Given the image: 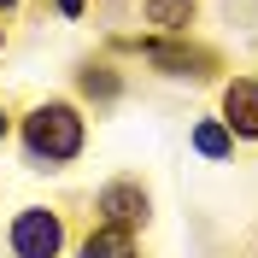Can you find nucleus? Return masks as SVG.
Segmentation results:
<instances>
[{
    "instance_id": "f8f14e48",
    "label": "nucleus",
    "mask_w": 258,
    "mask_h": 258,
    "mask_svg": "<svg viewBox=\"0 0 258 258\" xmlns=\"http://www.w3.org/2000/svg\"><path fill=\"white\" fill-rule=\"evenodd\" d=\"M0 141H6V112H0Z\"/></svg>"
},
{
    "instance_id": "9b49d317",
    "label": "nucleus",
    "mask_w": 258,
    "mask_h": 258,
    "mask_svg": "<svg viewBox=\"0 0 258 258\" xmlns=\"http://www.w3.org/2000/svg\"><path fill=\"white\" fill-rule=\"evenodd\" d=\"M12 6H18V0H0V12H12Z\"/></svg>"
},
{
    "instance_id": "6e6552de",
    "label": "nucleus",
    "mask_w": 258,
    "mask_h": 258,
    "mask_svg": "<svg viewBox=\"0 0 258 258\" xmlns=\"http://www.w3.org/2000/svg\"><path fill=\"white\" fill-rule=\"evenodd\" d=\"M194 6L200 0H147V24H159L164 35H182L194 24Z\"/></svg>"
},
{
    "instance_id": "f257e3e1",
    "label": "nucleus",
    "mask_w": 258,
    "mask_h": 258,
    "mask_svg": "<svg viewBox=\"0 0 258 258\" xmlns=\"http://www.w3.org/2000/svg\"><path fill=\"white\" fill-rule=\"evenodd\" d=\"M82 141H88V123H82V112L71 100L30 106V117H24V153H30L35 170H64L82 153Z\"/></svg>"
},
{
    "instance_id": "f03ea898",
    "label": "nucleus",
    "mask_w": 258,
    "mask_h": 258,
    "mask_svg": "<svg viewBox=\"0 0 258 258\" xmlns=\"http://www.w3.org/2000/svg\"><path fill=\"white\" fill-rule=\"evenodd\" d=\"M6 241H12V258H59L64 252V217L47 206H24L6 229Z\"/></svg>"
},
{
    "instance_id": "423d86ee",
    "label": "nucleus",
    "mask_w": 258,
    "mask_h": 258,
    "mask_svg": "<svg viewBox=\"0 0 258 258\" xmlns=\"http://www.w3.org/2000/svg\"><path fill=\"white\" fill-rule=\"evenodd\" d=\"M82 258H141V252H135V235H129V229L100 223V229H88V241H82Z\"/></svg>"
},
{
    "instance_id": "7ed1b4c3",
    "label": "nucleus",
    "mask_w": 258,
    "mask_h": 258,
    "mask_svg": "<svg viewBox=\"0 0 258 258\" xmlns=\"http://www.w3.org/2000/svg\"><path fill=\"white\" fill-rule=\"evenodd\" d=\"M94 211H100V223H112V229H135L153 217V200H147V188L141 182H129V176H117V182H106L100 188V200H94Z\"/></svg>"
},
{
    "instance_id": "1a4fd4ad",
    "label": "nucleus",
    "mask_w": 258,
    "mask_h": 258,
    "mask_svg": "<svg viewBox=\"0 0 258 258\" xmlns=\"http://www.w3.org/2000/svg\"><path fill=\"white\" fill-rule=\"evenodd\" d=\"M77 82H82V94H88V100H112V94H117V77L106 71V64H88Z\"/></svg>"
},
{
    "instance_id": "20e7f679",
    "label": "nucleus",
    "mask_w": 258,
    "mask_h": 258,
    "mask_svg": "<svg viewBox=\"0 0 258 258\" xmlns=\"http://www.w3.org/2000/svg\"><path fill=\"white\" fill-rule=\"evenodd\" d=\"M141 59L159 64L164 77H211L217 59L206 47H188V41H141Z\"/></svg>"
},
{
    "instance_id": "39448f33",
    "label": "nucleus",
    "mask_w": 258,
    "mask_h": 258,
    "mask_svg": "<svg viewBox=\"0 0 258 258\" xmlns=\"http://www.w3.org/2000/svg\"><path fill=\"white\" fill-rule=\"evenodd\" d=\"M223 123L235 141H258V82L252 77H235L223 88Z\"/></svg>"
},
{
    "instance_id": "9d476101",
    "label": "nucleus",
    "mask_w": 258,
    "mask_h": 258,
    "mask_svg": "<svg viewBox=\"0 0 258 258\" xmlns=\"http://www.w3.org/2000/svg\"><path fill=\"white\" fill-rule=\"evenodd\" d=\"M53 6H59V18H82V6H88V0H53Z\"/></svg>"
},
{
    "instance_id": "ddd939ff",
    "label": "nucleus",
    "mask_w": 258,
    "mask_h": 258,
    "mask_svg": "<svg viewBox=\"0 0 258 258\" xmlns=\"http://www.w3.org/2000/svg\"><path fill=\"white\" fill-rule=\"evenodd\" d=\"M0 47H6V30H0Z\"/></svg>"
},
{
    "instance_id": "0eeeda50",
    "label": "nucleus",
    "mask_w": 258,
    "mask_h": 258,
    "mask_svg": "<svg viewBox=\"0 0 258 258\" xmlns=\"http://www.w3.org/2000/svg\"><path fill=\"white\" fill-rule=\"evenodd\" d=\"M194 153H200V159H229V153H235V135H229L223 117H200V123H194Z\"/></svg>"
}]
</instances>
